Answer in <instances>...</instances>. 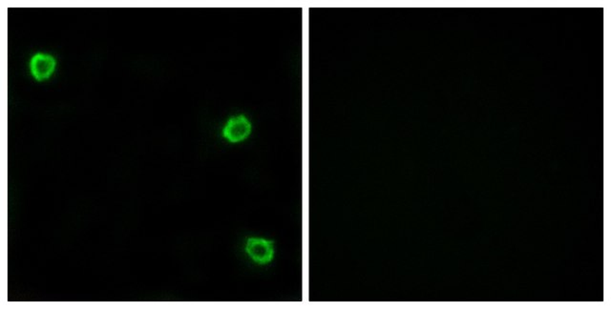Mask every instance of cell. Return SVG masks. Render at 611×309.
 I'll use <instances>...</instances> for the list:
<instances>
[{
    "label": "cell",
    "instance_id": "obj_2",
    "mask_svg": "<svg viewBox=\"0 0 611 309\" xmlns=\"http://www.w3.org/2000/svg\"><path fill=\"white\" fill-rule=\"evenodd\" d=\"M252 124L245 116L233 117L228 119L223 129V137L230 143H239L250 136Z\"/></svg>",
    "mask_w": 611,
    "mask_h": 309
},
{
    "label": "cell",
    "instance_id": "obj_1",
    "mask_svg": "<svg viewBox=\"0 0 611 309\" xmlns=\"http://www.w3.org/2000/svg\"><path fill=\"white\" fill-rule=\"evenodd\" d=\"M246 252L258 265H267L274 257L273 241L262 238H250L246 244Z\"/></svg>",
    "mask_w": 611,
    "mask_h": 309
},
{
    "label": "cell",
    "instance_id": "obj_3",
    "mask_svg": "<svg viewBox=\"0 0 611 309\" xmlns=\"http://www.w3.org/2000/svg\"><path fill=\"white\" fill-rule=\"evenodd\" d=\"M57 61L54 57L46 54H34L30 61V70L37 81L48 79L56 69Z\"/></svg>",
    "mask_w": 611,
    "mask_h": 309
}]
</instances>
